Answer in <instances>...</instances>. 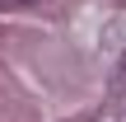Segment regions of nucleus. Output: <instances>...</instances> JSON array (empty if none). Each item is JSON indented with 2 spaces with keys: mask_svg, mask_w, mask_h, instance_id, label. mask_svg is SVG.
Wrapping results in <instances>:
<instances>
[{
  "mask_svg": "<svg viewBox=\"0 0 126 122\" xmlns=\"http://www.w3.org/2000/svg\"><path fill=\"white\" fill-rule=\"evenodd\" d=\"M28 5H42V0H0V9H28Z\"/></svg>",
  "mask_w": 126,
  "mask_h": 122,
  "instance_id": "nucleus-1",
  "label": "nucleus"
}]
</instances>
